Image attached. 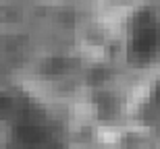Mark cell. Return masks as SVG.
Returning a JSON list of instances; mask_svg holds the SVG:
<instances>
[{
    "instance_id": "1",
    "label": "cell",
    "mask_w": 160,
    "mask_h": 149,
    "mask_svg": "<svg viewBox=\"0 0 160 149\" xmlns=\"http://www.w3.org/2000/svg\"><path fill=\"white\" fill-rule=\"evenodd\" d=\"M127 56L133 64H150L160 56V19L152 11H139L129 23Z\"/></svg>"
}]
</instances>
